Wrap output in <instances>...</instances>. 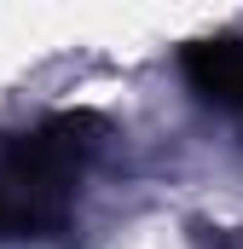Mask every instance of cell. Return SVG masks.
<instances>
[{
    "label": "cell",
    "mask_w": 243,
    "mask_h": 249,
    "mask_svg": "<svg viewBox=\"0 0 243 249\" xmlns=\"http://www.w3.org/2000/svg\"><path fill=\"white\" fill-rule=\"evenodd\" d=\"M185 70L203 93L226 99V105H243V41H203L185 53Z\"/></svg>",
    "instance_id": "obj_1"
}]
</instances>
